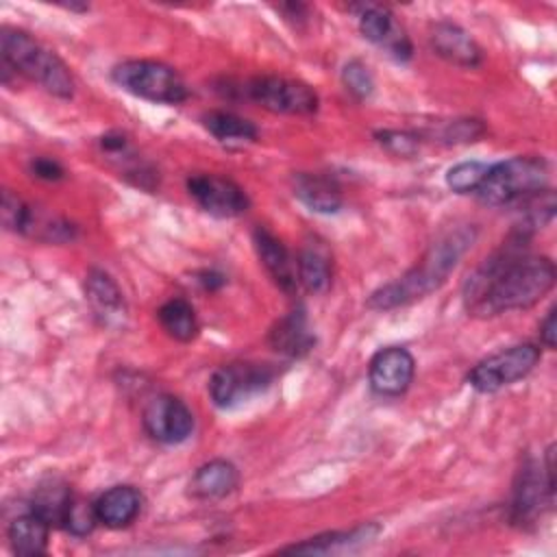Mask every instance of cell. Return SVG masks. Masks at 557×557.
I'll use <instances>...</instances> for the list:
<instances>
[{
  "mask_svg": "<svg viewBox=\"0 0 557 557\" xmlns=\"http://www.w3.org/2000/svg\"><path fill=\"white\" fill-rule=\"evenodd\" d=\"M529 233L511 231L507 242L492 252L463 283V302L474 318L529 309L555 285V263L527 250Z\"/></svg>",
  "mask_w": 557,
  "mask_h": 557,
  "instance_id": "obj_1",
  "label": "cell"
},
{
  "mask_svg": "<svg viewBox=\"0 0 557 557\" xmlns=\"http://www.w3.org/2000/svg\"><path fill=\"white\" fill-rule=\"evenodd\" d=\"M474 239L476 226L472 224H461L446 231L431 244V248L411 270H407L396 281L374 289L368 296V307L376 311H389L407 307L437 292L448 281L450 272L457 268L459 259L474 244Z\"/></svg>",
  "mask_w": 557,
  "mask_h": 557,
  "instance_id": "obj_2",
  "label": "cell"
},
{
  "mask_svg": "<svg viewBox=\"0 0 557 557\" xmlns=\"http://www.w3.org/2000/svg\"><path fill=\"white\" fill-rule=\"evenodd\" d=\"M0 57L15 74L41 85L48 94L63 100L74 96V76L70 65L26 30L2 26Z\"/></svg>",
  "mask_w": 557,
  "mask_h": 557,
  "instance_id": "obj_3",
  "label": "cell"
},
{
  "mask_svg": "<svg viewBox=\"0 0 557 557\" xmlns=\"http://www.w3.org/2000/svg\"><path fill=\"white\" fill-rule=\"evenodd\" d=\"M548 163L544 157L518 154L487 165L474 196L490 207L520 205L546 187Z\"/></svg>",
  "mask_w": 557,
  "mask_h": 557,
  "instance_id": "obj_4",
  "label": "cell"
},
{
  "mask_svg": "<svg viewBox=\"0 0 557 557\" xmlns=\"http://www.w3.org/2000/svg\"><path fill=\"white\" fill-rule=\"evenodd\" d=\"M111 78L126 94L154 104H181L189 98V89L181 74L161 61H122L111 70Z\"/></svg>",
  "mask_w": 557,
  "mask_h": 557,
  "instance_id": "obj_5",
  "label": "cell"
},
{
  "mask_svg": "<svg viewBox=\"0 0 557 557\" xmlns=\"http://www.w3.org/2000/svg\"><path fill=\"white\" fill-rule=\"evenodd\" d=\"M555 446L550 444L544 453V461L531 457L520 466L509 503V518L518 527H529L542 518L544 509L553 503L555 494Z\"/></svg>",
  "mask_w": 557,
  "mask_h": 557,
  "instance_id": "obj_6",
  "label": "cell"
},
{
  "mask_svg": "<svg viewBox=\"0 0 557 557\" xmlns=\"http://www.w3.org/2000/svg\"><path fill=\"white\" fill-rule=\"evenodd\" d=\"M228 91H237L239 98H246L272 113L283 115H311L318 111V94L311 85L285 78V76H255L242 83L239 87H226Z\"/></svg>",
  "mask_w": 557,
  "mask_h": 557,
  "instance_id": "obj_7",
  "label": "cell"
},
{
  "mask_svg": "<svg viewBox=\"0 0 557 557\" xmlns=\"http://www.w3.org/2000/svg\"><path fill=\"white\" fill-rule=\"evenodd\" d=\"M2 196L4 198H2L0 211H2V224L7 231L20 233L46 244H67L76 239L78 228L70 220L28 205L24 198L13 194L11 189H4Z\"/></svg>",
  "mask_w": 557,
  "mask_h": 557,
  "instance_id": "obj_8",
  "label": "cell"
},
{
  "mask_svg": "<svg viewBox=\"0 0 557 557\" xmlns=\"http://www.w3.org/2000/svg\"><path fill=\"white\" fill-rule=\"evenodd\" d=\"M276 376L270 363L233 361L220 366L209 379V396L215 407L231 409L257 394H263Z\"/></svg>",
  "mask_w": 557,
  "mask_h": 557,
  "instance_id": "obj_9",
  "label": "cell"
},
{
  "mask_svg": "<svg viewBox=\"0 0 557 557\" xmlns=\"http://www.w3.org/2000/svg\"><path fill=\"white\" fill-rule=\"evenodd\" d=\"M542 359L535 344H516L481 359L470 372L468 383L481 394H494L524 379Z\"/></svg>",
  "mask_w": 557,
  "mask_h": 557,
  "instance_id": "obj_10",
  "label": "cell"
},
{
  "mask_svg": "<svg viewBox=\"0 0 557 557\" xmlns=\"http://www.w3.org/2000/svg\"><path fill=\"white\" fill-rule=\"evenodd\" d=\"M185 187L196 205L215 218H237L250 207V198L244 187L222 174H191L187 176Z\"/></svg>",
  "mask_w": 557,
  "mask_h": 557,
  "instance_id": "obj_11",
  "label": "cell"
},
{
  "mask_svg": "<svg viewBox=\"0 0 557 557\" xmlns=\"http://www.w3.org/2000/svg\"><path fill=\"white\" fill-rule=\"evenodd\" d=\"M141 422L146 433L161 444H181L194 433L191 409L172 394H157L144 407Z\"/></svg>",
  "mask_w": 557,
  "mask_h": 557,
  "instance_id": "obj_12",
  "label": "cell"
},
{
  "mask_svg": "<svg viewBox=\"0 0 557 557\" xmlns=\"http://www.w3.org/2000/svg\"><path fill=\"white\" fill-rule=\"evenodd\" d=\"M359 20V33L372 41L374 46L383 48L389 57L405 63L413 57V46L405 33V28L394 20L392 11L383 4H355L350 7Z\"/></svg>",
  "mask_w": 557,
  "mask_h": 557,
  "instance_id": "obj_13",
  "label": "cell"
},
{
  "mask_svg": "<svg viewBox=\"0 0 557 557\" xmlns=\"http://www.w3.org/2000/svg\"><path fill=\"white\" fill-rule=\"evenodd\" d=\"M416 374V359L405 346H385L368 366V381L379 396H403Z\"/></svg>",
  "mask_w": 557,
  "mask_h": 557,
  "instance_id": "obj_14",
  "label": "cell"
},
{
  "mask_svg": "<svg viewBox=\"0 0 557 557\" xmlns=\"http://www.w3.org/2000/svg\"><path fill=\"white\" fill-rule=\"evenodd\" d=\"M431 48L444 61L459 67H476L483 63V50L474 37L455 22H435L431 28Z\"/></svg>",
  "mask_w": 557,
  "mask_h": 557,
  "instance_id": "obj_15",
  "label": "cell"
},
{
  "mask_svg": "<svg viewBox=\"0 0 557 557\" xmlns=\"http://www.w3.org/2000/svg\"><path fill=\"white\" fill-rule=\"evenodd\" d=\"M252 244H255L259 261L263 263V268L272 276V281L283 292L294 294L298 289V272H296V261L292 259L285 244L261 224L255 226V231H252Z\"/></svg>",
  "mask_w": 557,
  "mask_h": 557,
  "instance_id": "obj_16",
  "label": "cell"
},
{
  "mask_svg": "<svg viewBox=\"0 0 557 557\" xmlns=\"http://www.w3.org/2000/svg\"><path fill=\"white\" fill-rule=\"evenodd\" d=\"M381 533V524L376 522H366L359 527H352L348 531H326L315 537H309L300 544H292L281 548L278 553H298V555H333V553H350L357 550Z\"/></svg>",
  "mask_w": 557,
  "mask_h": 557,
  "instance_id": "obj_17",
  "label": "cell"
},
{
  "mask_svg": "<svg viewBox=\"0 0 557 557\" xmlns=\"http://www.w3.org/2000/svg\"><path fill=\"white\" fill-rule=\"evenodd\" d=\"M294 196L315 213H337L344 205L342 187L333 176L315 172H296L292 176Z\"/></svg>",
  "mask_w": 557,
  "mask_h": 557,
  "instance_id": "obj_18",
  "label": "cell"
},
{
  "mask_svg": "<svg viewBox=\"0 0 557 557\" xmlns=\"http://www.w3.org/2000/svg\"><path fill=\"white\" fill-rule=\"evenodd\" d=\"M141 503L144 496L137 487L113 485L94 500V507L100 524L109 529H124L139 516Z\"/></svg>",
  "mask_w": 557,
  "mask_h": 557,
  "instance_id": "obj_19",
  "label": "cell"
},
{
  "mask_svg": "<svg viewBox=\"0 0 557 557\" xmlns=\"http://www.w3.org/2000/svg\"><path fill=\"white\" fill-rule=\"evenodd\" d=\"M85 298L91 305L94 313L104 324L120 322L126 313L124 294H122L120 285L111 278V274H107L104 270L91 268L87 272V276H85Z\"/></svg>",
  "mask_w": 557,
  "mask_h": 557,
  "instance_id": "obj_20",
  "label": "cell"
},
{
  "mask_svg": "<svg viewBox=\"0 0 557 557\" xmlns=\"http://www.w3.org/2000/svg\"><path fill=\"white\" fill-rule=\"evenodd\" d=\"M270 346L285 357H305L315 346V335L309 331L302 307L283 315L268 335Z\"/></svg>",
  "mask_w": 557,
  "mask_h": 557,
  "instance_id": "obj_21",
  "label": "cell"
},
{
  "mask_svg": "<svg viewBox=\"0 0 557 557\" xmlns=\"http://www.w3.org/2000/svg\"><path fill=\"white\" fill-rule=\"evenodd\" d=\"M239 483L237 468L226 459H211L202 463L191 481H189V494L200 500H218L228 496Z\"/></svg>",
  "mask_w": 557,
  "mask_h": 557,
  "instance_id": "obj_22",
  "label": "cell"
},
{
  "mask_svg": "<svg viewBox=\"0 0 557 557\" xmlns=\"http://www.w3.org/2000/svg\"><path fill=\"white\" fill-rule=\"evenodd\" d=\"M298 285L311 294H324L333 281V261L324 244L311 239L307 242L296 259Z\"/></svg>",
  "mask_w": 557,
  "mask_h": 557,
  "instance_id": "obj_23",
  "label": "cell"
},
{
  "mask_svg": "<svg viewBox=\"0 0 557 557\" xmlns=\"http://www.w3.org/2000/svg\"><path fill=\"white\" fill-rule=\"evenodd\" d=\"M72 503V487L61 479H48L33 492L30 511L44 518L50 527H63Z\"/></svg>",
  "mask_w": 557,
  "mask_h": 557,
  "instance_id": "obj_24",
  "label": "cell"
},
{
  "mask_svg": "<svg viewBox=\"0 0 557 557\" xmlns=\"http://www.w3.org/2000/svg\"><path fill=\"white\" fill-rule=\"evenodd\" d=\"M48 535H50V524L33 511L17 516L7 529V540L11 550L24 557H35L46 553Z\"/></svg>",
  "mask_w": 557,
  "mask_h": 557,
  "instance_id": "obj_25",
  "label": "cell"
},
{
  "mask_svg": "<svg viewBox=\"0 0 557 557\" xmlns=\"http://www.w3.org/2000/svg\"><path fill=\"white\" fill-rule=\"evenodd\" d=\"M157 320L163 331L176 342H191L198 335V315L189 300L170 298L157 309Z\"/></svg>",
  "mask_w": 557,
  "mask_h": 557,
  "instance_id": "obj_26",
  "label": "cell"
},
{
  "mask_svg": "<svg viewBox=\"0 0 557 557\" xmlns=\"http://www.w3.org/2000/svg\"><path fill=\"white\" fill-rule=\"evenodd\" d=\"M202 126L220 141H252L257 139V126L231 111H209L202 115Z\"/></svg>",
  "mask_w": 557,
  "mask_h": 557,
  "instance_id": "obj_27",
  "label": "cell"
},
{
  "mask_svg": "<svg viewBox=\"0 0 557 557\" xmlns=\"http://www.w3.org/2000/svg\"><path fill=\"white\" fill-rule=\"evenodd\" d=\"M485 172H487V163L483 161H461L446 172V185L455 194H474Z\"/></svg>",
  "mask_w": 557,
  "mask_h": 557,
  "instance_id": "obj_28",
  "label": "cell"
},
{
  "mask_svg": "<svg viewBox=\"0 0 557 557\" xmlns=\"http://www.w3.org/2000/svg\"><path fill=\"white\" fill-rule=\"evenodd\" d=\"M342 83L346 87V91L357 98V100H366L372 96L374 91V76L370 72V67L359 61V59H350L344 70H342Z\"/></svg>",
  "mask_w": 557,
  "mask_h": 557,
  "instance_id": "obj_29",
  "label": "cell"
},
{
  "mask_svg": "<svg viewBox=\"0 0 557 557\" xmlns=\"http://www.w3.org/2000/svg\"><path fill=\"white\" fill-rule=\"evenodd\" d=\"M483 133H485V126L481 120H453V122H444L442 128L431 135L444 144H468V141H476Z\"/></svg>",
  "mask_w": 557,
  "mask_h": 557,
  "instance_id": "obj_30",
  "label": "cell"
},
{
  "mask_svg": "<svg viewBox=\"0 0 557 557\" xmlns=\"http://www.w3.org/2000/svg\"><path fill=\"white\" fill-rule=\"evenodd\" d=\"M374 139L394 157H413L420 148V135L411 131L383 128L374 133Z\"/></svg>",
  "mask_w": 557,
  "mask_h": 557,
  "instance_id": "obj_31",
  "label": "cell"
},
{
  "mask_svg": "<svg viewBox=\"0 0 557 557\" xmlns=\"http://www.w3.org/2000/svg\"><path fill=\"white\" fill-rule=\"evenodd\" d=\"M98 524V516H96V507L94 503H85V500H78L74 498L72 507H70V513H67V520L63 524V529H67L72 535H87L94 531V527Z\"/></svg>",
  "mask_w": 557,
  "mask_h": 557,
  "instance_id": "obj_32",
  "label": "cell"
},
{
  "mask_svg": "<svg viewBox=\"0 0 557 557\" xmlns=\"http://www.w3.org/2000/svg\"><path fill=\"white\" fill-rule=\"evenodd\" d=\"M28 172L46 183H57L65 178V168L52 157H33L28 163Z\"/></svg>",
  "mask_w": 557,
  "mask_h": 557,
  "instance_id": "obj_33",
  "label": "cell"
},
{
  "mask_svg": "<svg viewBox=\"0 0 557 557\" xmlns=\"http://www.w3.org/2000/svg\"><path fill=\"white\" fill-rule=\"evenodd\" d=\"M276 11H281V13L285 15L283 20L292 22L296 28H300L302 24L309 22V7H307V4H300V2H285V4H278Z\"/></svg>",
  "mask_w": 557,
  "mask_h": 557,
  "instance_id": "obj_34",
  "label": "cell"
},
{
  "mask_svg": "<svg viewBox=\"0 0 557 557\" xmlns=\"http://www.w3.org/2000/svg\"><path fill=\"white\" fill-rule=\"evenodd\" d=\"M555 335H557V326H555V307H553V309H548L546 318L540 324V342L548 350H553L555 348Z\"/></svg>",
  "mask_w": 557,
  "mask_h": 557,
  "instance_id": "obj_35",
  "label": "cell"
},
{
  "mask_svg": "<svg viewBox=\"0 0 557 557\" xmlns=\"http://www.w3.org/2000/svg\"><path fill=\"white\" fill-rule=\"evenodd\" d=\"M196 281L200 283V287L205 292H215V289H220L226 283L224 274H220L218 270H202V272H198Z\"/></svg>",
  "mask_w": 557,
  "mask_h": 557,
  "instance_id": "obj_36",
  "label": "cell"
}]
</instances>
